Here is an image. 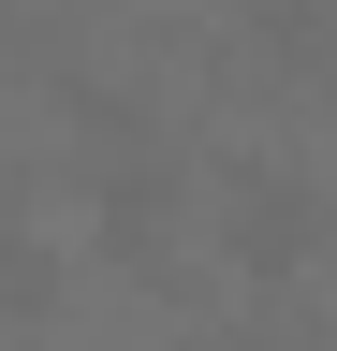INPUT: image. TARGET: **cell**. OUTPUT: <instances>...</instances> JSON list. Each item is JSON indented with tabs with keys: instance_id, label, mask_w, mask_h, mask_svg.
<instances>
[{
	"instance_id": "cell-1",
	"label": "cell",
	"mask_w": 337,
	"mask_h": 351,
	"mask_svg": "<svg viewBox=\"0 0 337 351\" xmlns=\"http://www.w3.org/2000/svg\"><path fill=\"white\" fill-rule=\"evenodd\" d=\"M0 307H15V322H45V307H59V249L15 234V219H0Z\"/></svg>"
},
{
	"instance_id": "cell-3",
	"label": "cell",
	"mask_w": 337,
	"mask_h": 351,
	"mask_svg": "<svg viewBox=\"0 0 337 351\" xmlns=\"http://www.w3.org/2000/svg\"><path fill=\"white\" fill-rule=\"evenodd\" d=\"M249 15H264V44H279V59H308V0H249Z\"/></svg>"
},
{
	"instance_id": "cell-2",
	"label": "cell",
	"mask_w": 337,
	"mask_h": 351,
	"mask_svg": "<svg viewBox=\"0 0 337 351\" xmlns=\"http://www.w3.org/2000/svg\"><path fill=\"white\" fill-rule=\"evenodd\" d=\"M103 234H117V263H147V249H161V176H147V161L103 191Z\"/></svg>"
}]
</instances>
